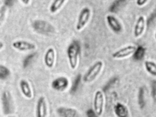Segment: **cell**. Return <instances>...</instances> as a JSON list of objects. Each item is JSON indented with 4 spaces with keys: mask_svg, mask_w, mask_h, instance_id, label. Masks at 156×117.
<instances>
[{
    "mask_svg": "<svg viewBox=\"0 0 156 117\" xmlns=\"http://www.w3.org/2000/svg\"><path fill=\"white\" fill-rule=\"evenodd\" d=\"M81 47L77 40H74L69 45L67 49V55L71 68L75 69L78 64Z\"/></svg>",
    "mask_w": 156,
    "mask_h": 117,
    "instance_id": "cell-1",
    "label": "cell"
},
{
    "mask_svg": "<svg viewBox=\"0 0 156 117\" xmlns=\"http://www.w3.org/2000/svg\"><path fill=\"white\" fill-rule=\"evenodd\" d=\"M103 66L104 64L102 61H97L85 74L83 79L84 81L86 83H90L94 81L100 74Z\"/></svg>",
    "mask_w": 156,
    "mask_h": 117,
    "instance_id": "cell-2",
    "label": "cell"
},
{
    "mask_svg": "<svg viewBox=\"0 0 156 117\" xmlns=\"http://www.w3.org/2000/svg\"><path fill=\"white\" fill-rule=\"evenodd\" d=\"M105 105V98L102 91L97 90L95 94L94 100V110L98 116L103 114Z\"/></svg>",
    "mask_w": 156,
    "mask_h": 117,
    "instance_id": "cell-3",
    "label": "cell"
},
{
    "mask_svg": "<svg viewBox=\"0 0 156 117\" xmlns=\"http://www.w3.org/2000/svg\"><path fill=\"white\" fill-rule=\"evenodd\" d=\"M91 16V10L87 7L83 8L78 16V20L76 25L77 31L82 30L88 23Z\"/></svg>",
    "mask_w": 156,
    "mask_h": 117,
    "instance_id": "cell-4",
    "label": "cell"
},
{
    "mask_svg": "<svg viewBox=\"0 0 156 117\" xmlns=\"http://www.w3.org/2000/svg\"><path fill=\"white\" fill-rule=\"evenodd\" d=\"M11 95L9 91H4L2 96V102L3 112L5 115L10 114L12 112V103Z\"/></svg>",
    "mask_w": 156,
    "mask_h": 117,
    "instance_id": "cell-5",
    "label": "cell"
},
{
    "mask_svg": "<svg viewBox=\"0 0 156 117\" xmlns=\"http://www.w3.org/2000/svg\"><path fill=\"white\" fill-rule=\"evenodd\" d=\"M136 47L134 45H129L121 48L112 54V57L115 58H122L129 56L134 54Z\"/></svg>",
    "mask_w": 156,
    "mask_h": 117,
    "instance_id": "cell-6",
    "label": "cell"
},
{
    "mask_svg": "<svg viewBox=\"0 0 156 117\" xmlns=\"http://www.w3.org/2000/svg\"><path fill=\"white\" fill-rule=\"evenodd\" d=\"M13 48L20 51H30L36 48V45L34 43L25 40H18L12 43Z\"/></svg>",
    "mask_w": 156,
    "mask_h": 117,
    "instance_id": "cell-7",
    "label": "cell"
},
{
    "mask_svg": "<svg viewBox=\"0 0 156 117\" xmlns=\"http://www.w3.org/2000/svg\"><path fill=\"white\" fill-rule=\"evenodd\" d=\"M69 80L64 76L59 77L55 79L51 83L53 89L57 91H62L65 90L69 86Z\"/></svg>",
    "mask_w": 156,
    "mask_h": 117,
    "instance_id": "cell-8",
    "label": "cell"
},
{
    "mask_svg": "<svg viewBox=\"0 0 156 117\" xmlns=\"http://www.w3.org/2000/svg\"><path fill=\"white\" fill-rule=\"evenodd\" d=\"M47 113V104L45 98L44 97H40L36 104V117H46Z\"/></svg>",
    "mask_w": 156,
    "mask_h": 117,
    "instance_id": "cell-9",
    "label": "cell"
},
{
    "mask_svg": "<svg viewBox=\"0 0 156 117\" xmlns=\"http://www.w3.org/2000/svg\"><path fill=\"white\" fill-rule=\"evenodd\" d=\"M57 112L61 117H79L77 111L73 108L60 107L57 109Z\"/></svg>",
    "mask_w": 156,
    "mask_h": 117,
    "instance_id": "cell-10",
    "label": "cell"
},
{
    "mask_svg": "<svg viewBox=\"0 0 156 117\" xmlns=\"http://www.w3.org/2000/svg\"><path fill=\"white\" fill-rule=\"evenodd\" d=\"M108 24L111 29L116 33L121 32L122 27L120 22L114 16L108 15L106 17Z\"/></svg>",
    "mask_w": 156,
    "mask_h": 117,
    "instance_id": "cell-11",
    "label": "cell"
},
{
    "mask_svg": "<svg viewBox=\"0 0 156 117\" xmlns=\"http://www.w3.org/2000/svg\"><path fill=\"white\" fill-rule=\"evenodd\" d=\"M55 59V53L53 48L47 49L44 56V62L45 66L49 68H51L54 66Z\"/></svg>",
    "mask_w": 156,
    "mask_h": 117,
    "instance_id": "cell-12",
    "label": "cell"
},
{
    "mask_svg": "<svg viewBox=\"0 0 156 117\" xmlns=\"http://www.w3.org/2000/svg\"><path fill=\"white\" fill-rule=\"evenodd\" d=\"M145 28V20L144 16H140L138 18L134 28V36L136 37H140Z\"/></svg>",
    "mask_w": 156,
    "mask_h": 117,
    "instance_id": "cell-13",
    "label": "cell"
},
{
    "mask_svg": "<svg viewBox=\"0 0 156 117\" xmlns=\"http://www.w3.org/2000/svg\"><path fill=\"white\" fill-rule=\"evenodd\" d=\"M20 88L22 93L25 98L30 99L33 98L32 91L30 86L27 80L24 79L21 80L20 82Z\"/></svg>",
    "mask_w": 156,
    "mask_h": 117,
    "instance_id": "cell-14",
    "label": "cell"
},
{
    "mask_svg": "<svg viewBox=\"0 0 156 117\" xmlns=\"http://www.w3.org/2000/svg\"><path fill=\"white\" fill-rule=\"evenodd\" d=\"M114 112L117 117H129L128 109L122 103H117L115 105Z\"/></svg>",
    "mask_w": 156,
    "mask_h": 117,
    "instance_id": "cell-15",
    "label": "cell"
},
{
    "mask_svg": "<svg viewBox=\"0 0 156 117\" xmlns=\"http://www.w3.org/2000/svg\"><path fill=\"white\" fill-rule=\"evenodd\" d=\"M66 0H54L50 6V11L52 13H55L63 6Z\"/></svg>",
    "mask_w": 156,
    "mask_h": 117,
    "instance_id": "cell-16",
    "label": "cell"
},
{
    "mask_svg": "<svg viewBox=\"0 0 156 117\" xmlns=\"http://www.w3.org/2000/svg\"><path fill=\"white\" fill-rule=\"evenodd\" d=\"M145 68L147 71L152 76H156V64L153 61L146 60L145 62Z\"/></svg>",
    "mask_w": 156,
    "mask_h": 117,
    "instance_id": "cell-17",
    "label": "cell"
},
{
    "mask_svg": "<svg viewBox=\"0 0 156 117\" xmlns=\"http://www.w3.org/2000/svg\"><path fill=\"white\" fill-rule=\"evenodd\" d=\"M138 100L139 105L140 108H143L145 106V91L143 87H140L139 90Z\"/></svg>",
    "mask_w": 156,
    "mask_h": 117,
    "instance_id": "cell-18",
    "label": "cell"
},
{
    "mask_svg": "<svg viewBox=\"0 0 156 117\" xmlns=\"http://www.w3.org/2000/svg\"><path fill=\"white\" fill-rule=\"evenodd\" d=\"M10 73V70L7 67L0 65V79H6L9 77Z\"/></svg>",
    "mask_w": 156,
    "mask_h": 117,
    "instance_id": "cell-19",
    "label": "cell"
},
{
    "mask_svg": "<svg viewBox=\"0 0 156 117\" xmlns=\"http://www.w3.org/2000/svg\"><path fill=\"white\" fill-rule=\"evenodd\" d=\"M81 78H82V76L80 74H78L76 76V77L74 80L73 82V85H72L71 89V92L73 93V92L76 91L77 89L78 88V87H79L80 82H81Z\"/></svg>",
    "mask_w": 156,
    "mask_h": 117,
    "instance_id": "cell-20",
    "label": "cell"
},
{
    "mask_svg": "<svg viewBox=\"0 0 156 117\" xmlns=\"http://www.w3.org/2000/svg\"><path fill=\"white\" fill-rule=\"evenodd\" d=\"M36 55L35 54H31L30 55H28L25 59L23 60V66L24 68H26L30 64L31 62L32 61L33 59L34 58V57Z\"/></svg>",
    "mask_w": 156,
    "mask_h": 117,
    "instance_id": "cell-21",
    "label": "cell"
},
{
    "mask_svg": "<svg viewBox=\"0 0 156 117\" xmlns=\"http://www.w3.org/2000/svg\"><path fill=\"white\" fill-rule=\"evenodd\" d=\"M135 58L137 59H140L143 57V55L144 54V51L143 49H141L139 51H138L137 52L135 51Z\"/></svg>",
    "mask_w": 156,
    "mask_h": 117,
    "instance_id": "cell-22",
    "label": "cell"
},
{
    "mask_svg": "<svg viewBox=\"0 0 156 117\" xmlns=\"http://www.w3.org/2000/svg\"><path fill=\"white\" fill-rule=\"evenodd\" d=\"M87 117H98L94 110L92 109H89L87 111Z\"/></svg>",
    "mask_w": 156,
    "mask_h": 117,
    "instance_id": "cell-23",
    "label": "cell"
},
{
    "mask_svg": "<svg viewBox=\"0 0 156 117\" xmlns=\"http://www.w3.org/2000/svg\"><path fill=\"white\" fill-rule=\"evenodd\" d=\"M152 95L153 98L155 99L156 98V82L154 81V82L152 84Z\"/></svg>",
    "mask_w": 156,
    "mask_h": 117,
    "instance_id": "cell-24",
    "label": "cell"
},
{
    "mask_svg": "<svg viewBox=\"0 0 156 117\" xmlns=\"http://www.w3.org/2000/svg\"><path fill=\"white\" fill-rule=\"evenodd\" d=\"M16 0H5V4L8 6H11L14 4Z\"/></svg>",
    "mask_w": 156,
    "mask_h": 117,
    "instance_id": "cell-25",
    "label": "cell"
},
{
    "mask_svg": "<svg viewBox=\"0 0 156 117\" xmlns=\"http://www.w3.org/2000/svg\"><path fill=\"white\" fill-rule=\"evenodd\" d=\"M147 1L148 0H136V4L138 6H143L147 3Z\"/></svg>",
    "mask_w": 156,
    "mask_h": 117,
    "instance_id": "cell-26",
    "label": "cell"
},
{
    "mask_svg": "<svg viewBox=\"0 0 156 117\" xmlns=\"http://www.w3.org/2000/svg\"><path fill=\"white\" fill-rule=\"evenodd\" d=\"M21 1L24 4V5H27L30 3V0H21Z\"/></svg>",
    "mask_w": 156,
    "mask_h": 117,
    "instance_id": "cell-27",
    "label": "cell"
},
{
    "mask_svg": "<svg viewBox=\"0 0 156 117\" xmlns=\"http://www.w3.org/2000/svg\"><path fill=\"white\" fill-rule=\"evenodd\" d=\"M4 44L2 42L0 41V50H1L4 47Z\"/></svg>",
    "mask_w": 156,
    "mask_h": 117,
    "instance_id": "cell-28",
    "label": "cell"
},
{
    "mask_svg": "<svg viewBox=\"0 0 156 117\" xmlns=\"http://www.w3.org/2000/svg\"><path fill=\"white\" fill-rule=\"evenodd\" d=\"M12 117V116H10V117Z\"/></svg>",
    "mask_w": 156,
    "mask_h": 117,
    "instance_id": "cell-29",
    "label": "cell"
}]
</instances>
